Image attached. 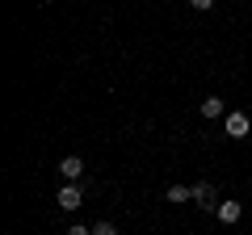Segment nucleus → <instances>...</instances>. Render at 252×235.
<instances>
[{"label": "nucleus", "mask_w": 252, "mask_h": 235, "mask_svg": "<svg viewBox=\"0 0 252 235\" xmlns=\"http://www.w3.org/2000/svg\"><path fill=\"white\" fill-rule=\"evenodd\" d=\"M189 4H193V9H198V13H206L210 4H215V0H189Z\"/></svg>", "instance_id": "obj_10"}, {"label": "nucleus", "mask_w": 252, "mask_h": 235, "mask_svg": "<svg viewBox=\"0 0 252 235\" xmlns=\"http://www.w3.org/2000/svg\"><path fill=\"white\" fill-rule=\"evenodd\" d=\"M164 202H193V189L189 185H168L164 189Z\"/></svg>", "instance_id": "obj_6"}, {"label": "nucleus", "mask_w": 252, "mask_h": 235, "mask_svg": "<svg viewBox=\"0 0 252 235\" xmlns=\"http://www.w3.org/2000/svg\"><path fill=\"white\" fill-rule=\"evenodd\" d=\"M223 97H206V101H202V118H223Z\"/></svg>", "instance_id": "obj_7"}, {"label": "nucleus", "mask_w": 252, "mask_h": 235, "mask_svg": "<svg viewBox=\"0 0 252 235\" xmlns=\"http://www.w3.org/2000/svg\"><path fill=\"white\" fill-rule=\"evenodd\" d=\"M215 214H219V223H240V218H244V206H240V202H219Z\"/></svg>", "instance_id": "obj_5"}, {"label": "nucleus", "mask_w": 252, "mask_h": 235, "mask_svg": "<svg viewBox=\"0 0 252 235\" xmlns=\"http://www.w3.org/2000/svg\"><path fill=\"white\" fill-rule=\"evenodd\" d=\"M59 176H63V181H80V176H84V160H80V155H63V160H59Z\"/></svg>", "instance_id": "obj_3"}, {"label": "nucleus", "mask_w": 252, "mask_h": 235, "mask_svg": "<svg viewBox=\"0 0 252 235\" xmlns=\"http://www.w3.org/2000/svg\"><path fill=\"white\" fill-rule=\"evenodd\" d=\"M93 235H118L114 223H93Z\"/></svg>", "instance_id": "obj_8"}, {"label": "nucleus", "mask_w": 252, "mask_h": 235, "mask_svg": "<svg viewBox=\"0 0 252 235\" xmlns=\"http://www.w3.org/2000/svg\"><path fill=\"white\" fill-rule=\"evenodd\" d=\"M63 235H93V227H84V223H72V227H67Z\"/></svg>", "instance_id": "obj_9"}, {"label": "nucleus", "mask_w": 252, "mask_h": 235, "mask_svg": "<svg viewBox=\"0 0 252 235\" xmlns=\"http://www.w3.org/2000/svg\"><path fill=\"white\" fill-rule=\"evenodd\" d=\"M193 206H202V210H219V202H215V185H206V181L193 185Z\"/></svg>", "instance_id": "obj_4"}, {"label": "nucleus", "mask_w": 252, "mask_h": 235, "mask_svg": "<svg viewBox=\"0 0 252 235\" xmlns=\"http://www.w3.org/2000/svg\"><path fill=\"white\" fill-rule=\"evenodd\" d=\"M248 114H244V109H231V114H227V139H244L248 135Z\"/></svg>", "instance_id": "obj_1"}, {"label": "nucleus", "mask_w": 252, "mask_h": 235, "mask_svg": "<svg viewBox=\"0 0 252 235\" xmlns=\"http://www.w3.org/2000/svg\"><path fill=\"white\" fill-rule=\"evenodd\" d=\"M80 202H84V189H80V185H63V189H59V210L72 214V210H80Z\"/></svg>", "instance_id": "obj_2"}]
</instances>
